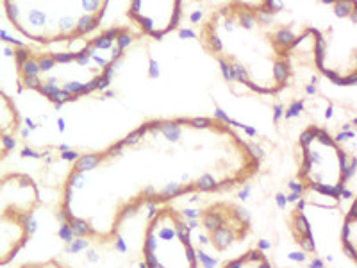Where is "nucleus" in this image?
<instances>
[{"instance_id": "f257e3e1", "label": "nucleus", "mask_w": 357, "mask_h": 268, "mask_svg": "<svg viewBox=\"0 0 357 268\" xmlns=\"http://www.w3.org/2000/svg\"><path fill=\"white\" fill-rule=\"evenodd\" d=\"M259 168V154L220 116L150 120L73 163L61 220L77 238L107 243L141 206L232 190Z\"/></svg>"}, {"instance_id": "f03ea898", "label": "nucleus", "mask_w": 357, "mask_h": 268, "mask_svg": "<svg viewBox=\"0 0 357 268\" xmlns=\"http://www.w3.org/2000/svg\"><path fill=\"white\" fill-rule=\"evenodd\" d=\"M204 43L216 55L227 81L239 82L254 93H277L291 77L293 48L282 41L281 23L263 5H221L205 23Z\"/></svg>"}, {"instance_id": "7ed1b4c3", "label": "nucleus", "mask_w": 357, "mask_h": 268, "mask_svg": "<svg viewBox=\"0 0 357 268\" xmlns=\"http://www.w3.org/2000/svg\"><path fill=\"white\" fill-rule=\"evenodd\" d=\"M132 43L131 30L113 27L93 38L77 52L36 54L30 48L14 50L21 86L38 91L50 102L63 106L111 81L118 59Z\"/></svg>"}, {"instance_id": "20e7f679", "label": "nucleus", "mask_w": 357, "mask_h": 268, "mask_svg": "<svg viewBox=\"0 0 357 268\" xmlns=\"http://www.w3.org/2000/svg\"><path fill=\"white\" fill-rule=\"evenodd\" d=\"M109 0H4L5 16L27 39L57 43L93 32Z\"/></svg>"}, {"instance_id": "39448f33", "label": "nucleus", "mask_w": 357, "mask_h": 268, "mask_svg": "<svg viewBox=\"0 0 357 268\" xmlns=\"http://www.w3.org/2000/svg\"><path fill=\"white\" fill-rule=\"evenodd\" d=\"M39 202V188L30 175H0V267L11 263L32 238Z\"/></svg>"}, {"instance_id": "423d86ee", "label": "nucleus", "mask_w": 357, "mask_h": 268, "mask_svg": "<svg viewBox=\"0 0 357 268\" xmlns=\"http://www.w3.org/2000/svg\"><path fill=\"white\" fill-rule=\"evenodd\" d=\"M298 181L320 195L341 197L350 177L347 154L325 129L311 125L300 136Z\"/></svg>"}, {"instance_id": "0eeeda50", "label": "nucleus", "mask_w": 357, "mask_h": 268, "mask_svg": "<svg viewBox=\"0 0 357 268\" xmlns=\"http://www.w3.org/2000/svg\"><path fill=\"white\" fill-rule=\"evenodd\" d=\"M143 263L147 268H198L189 227L172 206L158 209L147 224Z\"/></svg>"}, {"instance_id": "6e6552de", "label": "nucleus", "mask_w": 357, "mask_h": 268, "mask_svg": "<svg viewBox=\"0 0 357 268\" xmlns=\"http://www.w3.org/2000/svg\"><path fill=\"white\" fill-rule=\"evenodd\" d=\"M202 226L214 251L225 252L252 231L250 217L232 202H216L204 209Z\"/></svg>"}, {"instance_id": "1a4fd4ad", "label": "nucleus", "mask_w": 357, "mask_h": 268, "mask_svg": "<svg viewBox=\"0 0 357 268\" xmlns=\"http://www.w3.org/2000/svg\"><path fill=\"white\" fill-rule=\"evenodd\" d=\"M180 0H132L129 16L145 34L163 38L180 21Z\"/></svg>"}, {"instance_id": "9d476101", "label": "nucleus", "mask_w": 357, "mask_h": 268, "mask_svg": "<svg viewBox=\"0 0 357 268\" xmlns=\"http://www.w3.org/2000/svg\"><path fill=\"white\" fill-rule=\"evenodd\" d=\"M20 129V115L13 100L0 91V161H4L16 147V134Z\"/></svg>"}, {"instance_id": "9b49d317", "label": "nucleus", "mask_w": 357, "mask_h": 268, "mask_svg": "<svg viewBox=\"0 0 357 268\" xmlns=\"http://www.w3.org/2000/svg\"><path fill=\"white\" fill-rule=\"evenodd\" d=\"M356 234H357V209L356 204H352L350 208L349 215L345 218V224H343V231H341V243H343V249L347 252L352 263H356V249H357V243H356Z\"/></svg>"}, {"instance_id": "f8f14e48", "label": "nucleus", "mask_w": 357, "mask_h": 268, "mask_svg": "<svg viewBox=\"0 0 357 268\" xmlns=\"http://www.w3.org/2000/svg\"><path fill=\"white\" fill-rule=\"evenodd\" d=\"M223 268H272V263L259 249H250L241 256L230 260Z\"/></svg>"}, {"instance_id": "ddd939ff", "label": "nucleus", "mask_w": 357, "mask_h": 268, "mask_svg": "<svg viewBox=\"0 0 357 268\" xmlns=\"http://www.w3.org/2000/svg\"><path fill=\"white\" fill-rule=\"evenodd\" d=\"M20 268H72L68 267L66 263L59 260H47V261H41V263H27V265H21Z\"/></svg>"}]
</instances>
